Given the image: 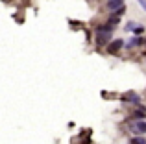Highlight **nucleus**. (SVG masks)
<instances>
[{"label":"nucleus","mask_w":146,"mask_h":144,"mask_svg":"<svg viewBox=\"0 0 146 144\" xmlns=\"http://www.w3.org/2000/svg\"><path fill=\"white\" fill-rule=\"evenodd\" d=\"M129 116H131V120H146V107L144 105H137Z\"/></svg>","instance_id":"423d86ee"},{"label":"nucleus","mask_w":146,"mask_h":144,"mask_svg":"<svg viewBox=\"0 0 146 144\" xmlns=\"http://www.w3.org/2000/svg\"><path fill=\"white\" fill-rule=\"evenodd\" d=\"M122 6H126L124 0H107V2H106V9L111 11V13H113V11H117L118 7H122Z\"/></svg>","instance_id":"0eeeda50"},{"label":"nucleus","mask_w":146,"mask_h":144,"mask_svg":"<svg viewBox=\"0 0 146 144\" xmlns=\"http://www.w3.org/2000/svg\"><path fill=\"white\" fill-rule=\"evenodd\" d=\"M106 2H107V0H106Z\"/></svg>","instance_id":"2eb2a0df"},{"label":"nucleus","mask_w":146,"mask_h":144,"mask_svg":"<svg viewBox=\"0 0 146 144\" xmlns=\"http://www.w3.org/2000/svg\"><path fill=\"white\" fill-rule=\"evenodd\" d=\"M139 26V22H135V20H129V22H126V28L124 30H128V32H133V30Z\"/></svg>","instance_id":"9d476101"},{"label":"nucleus","mask_w":146,"mask_h":144,"mask_svg":"<svg viewBox=\"0 0 146 144\" xmlns=\"http://www.w3.org/2000/svg\"><path fill=\"white\" fill-rule=\"evenodd\" d=\"M111 35L113 33H109V32H104V30H100V28H96V39H94V43H96V46H100V48H106L107 44L111 43Z\"/></svg>","instance_id":"f257e3e1"},{"label":"nucleus","mask_w":146,"mask_h":144,"mask_svg":"<svg viewBox=\"0 0 146 144\" xmlns=\"http://www.w3.org/2000/svg\"><path fill=\"white\" fill-rule=\"evenodd\" d=\"M120 102H124V104H131V105H141V96L135 92V90H126L124 94L120 96Z\"/></svg>","instance_id":"f03ea898"},{"label":"nucleus","mask_w":146,"mask_h":144,"mask_svg":"<svg viewBox=\"0 0 146 144\" xmlns=\"http://www.w3.org/2000/svg\"><path fill=\"white\" fill-rule=\"evenodd\" d=\"M143 44H146V39H144V37H141V35H133L131 39L126 43V46H124V48L131 50V48H139V46H143Z\"/></svg>","instance_id":"39448f33"},{"label":"nucleus","mask_w":146,"mask_h":144,"mask_svg":"<svg viewBox=\"0 0 146 144\" xmlns=\"http://www.w3.org/2000/svg\"><path fill=\"white\" fill-rule=\"evenodd\" d=\"M137 2H139V4H141V6H143V9L146 11V0H137Z\"/></svg>","instance_id":"ddd939ff"},{"label":"nucleus","mask_w":146,"mask_h":144,"mask_svg":"<svg viewBox=\"0 0 146 144\" xmlns=\"http://www.w3.org/2000/svg\"><path fill=\"white\" fill-rule=\"evenodd\" d=\"M124 13H126V6H122V7H118L117 11H113V13H111V15H117V17H122V15H124Z\"/></svg>","instance_id":"f8f14e48"},{"label":"nucleus","mask_w":146,"mask_h":144,"mask_svg":"<svg viewBox=\"0 0 146 144\" xmlns=\"http://www.w3.org/2000/svg\"><path fill=\"white\" fill-rule=\"evenodd\" d=\"M146 32V26H143V24H139L135 30H133V35H143V33Z\"/></svg>","instance_id":"9b49d317"},{"label":"nucleus","mask_w":146,"mask_h":144,"mask_svg":"<svg viewBox=\"0 0 146 144\" xmlns=\"http://www.w3.org/2000/svg\"><path fill=\"white\" fill-rule=\"evenodd\" d=\"M144 57H146V52H144Z\"/></svg>","instance_id":"4468645a"},{"label":"nucleus","mask_w":146,"mask_h":144,"mask_svg":"<svg viewBox=\"0 0 146 144\" xmlns=\"http://www.w3.org/2000/svg\"><path fill=\"white\" fill-rule=\"evenodd\" d=\"M129 144H146V139L143 135H133V137L129 139Z\"/></svg>","instance_id":"1a4fd4ad"},{"label":"nucleus","mask_w":146,"mask_h":144,"mask_svg":"<svg viewBox=\"0 0 146 144\" xmlns=\"http://www.w3.org/2000/svg\"><path fill=\"white\" fill-rule=\"evenodd\" d=\"M106 24L113 26V28H117L118 24H120V17H117V15H109V17L106 18Z\"/></svg>","instance_id":"6e6552de"},{"label":"nucleus","mask_w":146,"mask_h":144,"mask_svg":"<svg viewBox=\"0 0 146 144\" xmlns=\"http://www.w3.org/2000/svg\"><path fill=\"white\" fill-rule=\"evenodd\" d=\"M124 46H126V41H124V39H113V41H111V43L106 46V52H107L109 55H115V54H118V52H120Z\"/></svg>","instance_id":"7ed1b4c3"},{"label":"nucleus","mask_w":146,"mask_h":144,"mask_svg":"<svg viewBox=\"0 0 146 144\" xmlns=\"http://www.w3.org/2000/svg\"><path fill=\"white\" fill-rule=\"evenodd\" d=\"M129 131L133 135H146V120H131Z\"/></svg>","instance_id":"20e7f679"}]
</instances>
